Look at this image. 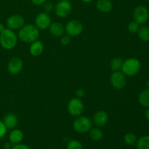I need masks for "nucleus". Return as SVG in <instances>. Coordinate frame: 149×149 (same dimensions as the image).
I'll use <instances>...</instances> for the list:
<instances>
[{
	"label": "nucleus",
	"instance_id": "1",
	"mask_svg": "<svg viewBox=\"0 0 149 149\" xmlns=\"http://www.w3.org/2000/svg\"><path fill=\"white\" fill-rule=\"evenodd\" d=\"M39 37V29L33 24L24 25L19 29L18 38L25 43H32L38 40Z\"/></svg>",
	"mask_w": 149,
	"mask_h": 149
},
{
	"label": "nucleus",
	"instance_id": "2",
	"mask_svg": "<svg viewBox=\"0 0 149 149\" xmlns=\"http://www.w3.org/2000/svg\"><path fill=\"white\" fill-rule=\"evenodd\" d=\"M17 36L14 31L5 29L0 33V45L5 49H13L17 45Z\"/></svg>",
	"mask_w": 149,
	"mask_h": 149
},
{
	"label": "nucleus",
	"instance_id": "3",
	"mask_svg": "<svg viewBox=\"0 0 149 149\" xmlns=\"http://www.w3.org/2000/svg\"><path fill=\"white\" fill-rule=\"evenodd\" d=\"M141 62L136 58H129L125 61H123L122 67V72L125 74V76L128 77H133L141 70Z\"/></svg>",
	"mask_w": 149,
	"mask_h": 149
},
{
	"label": "nucleus",
	"instance_id": "4",
	"mask_svg": "<svg viewBox=\"0 0 149 149\" xmlns=\"http://www.w3.org/2000/svg\"><path fill=\"white\" fill-rule=\"evenodd\" d=\"M74 130L79 133H85L90 132L93 127V122L89 117L85 116H79L73 124Z\"/></svg>",
	"mask_w": 149,
	"mask_h": 149
},
{
	"label": "nucleus",
	"instance_id": "5",
	"mask_svg": "<svg viewBox=\"0 0 149 149\" xmlns=\"http://www.w3.org/2000/svg\"><path fill=\"white\" fill-rule=\"evenodd\" d=\"M55 13L59 17H66L72 11V4L68 0H61L55 6Z\"/></svg>",
	"mask_w": 149,
	"mask_h": 149
},
{
	"label": "nucleus",
	"instance_id": "6",
	"mask_svg": "<svg viewBox=\"0 0 149 149\" xmlns=\"http://www.w3.org/2000/svg\"><path fill=\"white\" fill-rule=\"evenodd\" d=\"M84 106L82 100L78 97H73L68 104V111L73 116H79L84 111Z\"/></svg>",
	"mask_w": 149,
	"mask_h": 149
},
{
	"label": "nucleus",
	"instance_id": "7",
	"mask_svg": "<svg viewBox=\"0 0 149 149\" xmlns=\"http://www.w3.org/2000/svg\"><path fill=\"white\" fill-rule=\"evenodd\" d=\"M133 18L139 25L145 24L148 20L149 13L146 7L138 5L133 10Z\"/></svg>",
	"mask_w": 149,
	"mask_h": 149
},
{
	"label": "nucleus",
	"instance_id": "8",
	"mask_svg": "<svg viewBox=\"0 0 149 149\" xmlns=\"http://www.w3.org/2000/svg\"><path fill=\"white\" fill-rule=\"evenodd\" d=\"M83 25L79 20H71L66 23L65 31L70 36H77L82 33Z\"/></svg>",
	"mask_w": 149,
	"mask_h": 149
},
{
	"label": "nucleus",
	"instance_id": "9",
	"mask_svg": "<svg viewBox=\"0 0 149 149\" xmlns=\"http://www.w3.org/2000/svg\"><path fill=\"white\" fill-rule=\"evenodd\" d=\"M111 83L113 88L116 90H121L124 88L127 84L126 76L122 71H113L111 76Z\"/></svg>",
	"mask_w": 149,
	"mask_h": 149
},
{
	"label": "nucleus",
	"instance_id": "10",
	"mask_svg": "<svg viewBox=\"0 0 149 149\" xmlns=\"http://www.w3.org/2000/svg\"><path fill=\"white\" fill-rule=\"evenodd\" d=\"M35 23H36V26L39 30H45L47 29H49L51 24L50 16L45 12L39 13L36 17Z\"/></svg>",
	"mask_w": 149,
	"mask_h": 149
},
{
	"label": "nucleus",
	"instance_id": "11",
	"mask_svg": "<svg viewBox=\"0 0 149 149\" xmlns=\"http://www.w3.org/2000/svg\"><path fill=\"white\" fill-rule=\"evenodd\" d=\"M24 18L20 15H13L9 17L7 20V27L13 31L20 29L24 26Z\"/></svg>",
	"mask_w": 149,
	"mask_h": 149
},
{
	"label": "nucleus",
	"instance_id": "12",
	"mask_svg": "<svg viewBox=\"0 0 149 149\" xmlns=\"http://www.w3.org/2000/svg\"><path fill=\"white\" fill-rule=\"evenodd\" d=\"M23 61L19 58H13L7 64V70L12 75H16L23 69Z\"/></svg>",
	"mask_w": 149,
	"mask_h": 149
},
{
	"label": "nucleus",
	"instance_id": "13",
	"mask_svg": "<svg viewBox=\"0 0 149 149\" xmlns=\"http://www.w3.org/2000/svg\"><path fill=\"white\" fill-rule=\"evenodd\" d=\"M108 120H109V116L104 111H98L93 116V122L98 127H102L106 125Z\"/></svg>",
	"mask_w": 149,
	"mask_h": 149
},
{
	"label": "nucleus",
	"instance_id": "14",
	"mask_svg": "<svg viewBox=\"0 0 149 149\" xmlns=\"http://www.w3.org/2000/svg\"><path fill=\"white\" fill-rule=\"evenodd\" d=\"M49 29L51 34L53 35L54 36H56V37H61L63 35L64 32H65V27L60 22L51 23Z\"/></svg>",
	"mask_w": 149,
	"mask_h": 149
},
{
	"label": "nucleus",
	"instance_id": "15",
	"mask_svg": "<svg viewBox=\"0 0 149 149\" xmlns=\"http://www.w3.org/2000/svg\"><path fill=\"white\" fill-rule=\"evenodd\" d=\"M3 122L5 125L7 130H13L17 125L18 119H17V116L15 114H14V113H7L4 117Z\"/></svg>",
	"mask_w": 149,
	"mask_h": 149
},
{
	"label": "nucleus",
	"instance_id": "16",
	"mask_svg": "<svg viewBox=\"0 0 149 149\" xmlns=\"http://www.w3.org/2000/svg\"><path fill=\"white\" fill-rule=\"evenodd\" d=\"M96 7L101 13H109L113 9V3L111 0H97Z\"/></svg>",
	"mask_w": 149,
	"mask_h": 149
},
{
	"label": "nucleus",
	"instance_id": "17",
	"mask_svg": "<svg viewBox=\"0 0 149 149\" xmlns=\"http://www.w3.org/2000/svg\"><path fill=\"white\" fill-rule=\"evenodd\" d=\"M31 55L34 57H38L42 54L44 51V45L42 42L39 40H36L32 42L29 48Z\"/></svg>",
	"mask_w": 149,
	"mask_h": 149
},
{
	"label": "nucleus",
	"instance_id": "18",
	"mask_svg": "<svg viewBox=\"0 0 149 149\" xmlns=\"http://www.w3.org/2000/svg\"><path fill=\"white\" fill-rule=\"evenodd\" d=\"M23 139V132L20 130L13 129L9 135V141L11 144L20 143Z\"/></svg>",
	"mask_w": 149,
	"mask_h": 149
},
{
	"label": "nucleus",
	"instance_id": "19",
	"mask_svg": "<svg viewBox=\"0 0 149 149\" xmlns=\"http://www.w3.org/2000/svg\"><path fill=\"white\" fill-rule=\"evenodd\" d=\"M138 101L143 107L149 108V88L141 92L138 97Z\"/></svg>",
	"mask_w": 149,
	"mask_h": 149
},
{
	"label": "nucleus",
	"instance_id": "20",
	"mask_svg": "<svg viewBox=\"0 0 149 149\" xmlns=\"http://www.w3.org/2000/svg\"><path fill=\"white\" fill-rule=\"evenodd\" d=\"M138 149H149V135L141 137L136 142Z\"/></svg>",
	"mask_w": 149,
	"mask_h": 149
},
{
	"label": "nucleus",
	"instance_id": "21",
	"mask_svg": "<svg viewBox=\"0 0 149 149\" xmlns=\"http://www.w3.org/2000/svg\"><path fill=\"white\" fill-rule=\"evenodd\" d=\"M90 135L92 139L95 141H99L103 138V132L99 127L92 128L90 130Z\"/></svg>",
	"mask_w": 149,
	"mask_h": 149
},
{
	"label": "nucleus",
	"instance_id": "22",
	"mask_svg": "<svg viewBox=\"0 0 149 149\" xmlns=\"http://www.w3.org/2000/svg\"><path fill=\"white\" fill-rule=\"evenodd\" d=\"M138 34L140 39L143 42L149 41V28L147 26H141L139 27L138 31Z\"/></svg>",
	"mask_w": 149,
	"mask_h": 149
},
{
	"label": "nucleus",
	"instance_id": "23",
	"mask_svg": "<svg viewBox=\"0 0 149 149\" xmlns=\"http://www.w3.org/2000/svg\"><path fill=\"white\" fill-rule=\"evenodd\" d=\"M123 61L120 58H114L111 61V68L113 71H119L122 69Z\"/></svg>",
	"mask_w": 149,
	"mask_h": 149
},
{
	"label": "nucleus",
	"instance_id": "24",
	"mask_svg": "<svg viewBox=\"0 0 149 149\" xmlns=\"http://www.w3.org/2000/svg\"><path fill=\"white\" fill-rule=\"evenodd\" d=\"M124 141L127 146H132L137 142V138L135 134L127 133L124 136Z\"/></svg>",
	"mask_w": 149,
	"mask_h": 149
},
{
	"label": "nucleus",
	"instance_id": "25",
	"mask_svg": "<svg viewBox=\"0 0 149 149\" xmlns=\"http://www.w3.org/2000/svg\"><path fill=\"white\" fill-rule=\"evenodd\" d=\"M67 149H83V146L77 140H71L67 145Z\"/></svg>",
	"mask_w": 149,
	"mask_h": 149
},
{
	"label": "nucleus",
	"instance_id": "26",
	"mask_svg": "<svg viewBox=\"0 0 149 149\" xmlns=\"http://www.w3.org/2000/svg\"><path fill=\"white\" fill-rule=\"evenodd\" d=\"M127 29L128 31H129L130 33H136V32H138V29H139V24H138L137 22H135V20H133V21L130 22V23L128 24Z\"/></svg>",
	"mask_w": 149,
	"mask_h": 149
},
{
	"label": "nucleus",
	"instance_id": "27",
	"mask_svg": "<svg viewBox=\"0 0 149 149\" xmlns=\"http://www.w3.org/2000/svg\"><path fill=\"white\" fill-rule=\"evenodd\" d=\"M60 42L63 45H68L71 42V36H68V34L63 35L62 36H61Z\"/></svg>",
	"mask_w": 149,
	"mask_h": 149
},
{
	"label": "nucleus",
	"instance_id": "28",
	"mask_svg": "<svg viewBox=\"0 0 149 149\" xmlns=\"http://www.w3.org/2000/svg\"><path fill=\"white\" fill-rule=\"evenodd\" d=\"M54 8H55V6L52 2H45L44 4V10L45 13H50L54 10Z\"/></svg>",
	"mask_w": 149,
	"mask_h": 149
},
{
	"label": "nucleus",
	"instance_id": "29",
	"mask_svg": "<svg viewBox=\"0 0 149 149\" xmlns=\"http://www.w3.org/2000/svg\"><path fill=\"white\" fill-rule=\"evenodd\" d=\"M7 128L6 127L5 125L4 124L3 121L0 120V138H3L7 134Z\"/></svg>",
	"mask_w": 149,
	"mask_h": 149
},
{
	"label": "nucleus",
	"instance_id": "30",
	"mask_svg": "<svg viewBox=\"0 0 149 149\" xmlns=\"http://www.w3.org/2000/svg\"><path fill=\"white\" fill-rule=\"evenodd\" d=\"M11 149H30L29 146L26 144L23 143H17V144H14V145L12 146Z\"/></svg>",
	"mask_w": 149,
	"mask_h": 149
},
{
	"label": "nucleus",
	"instance_id": "31",
	"mask_svg": "<svg viewBox=\"0 0 149 149\" xmlns=\"http://www.w3.org/2000/svg\"><path fill=\"white\" fill-rule=\"evenodd\" d=\"M76 97H78V98H82L83 97H84V95H85V92H84V90H83V89L81 88H79L78 89V90L76 91Z\"/></svg>",
	"mask_w": 149,
	"mask_h": 149
},
{
	"label": "nucleus",
	"instance_id": "32",
	"mask_svg": "<svg viewBox=\"0 0 149 149\" xmlns=\"http://www.w3.org/2000/svg\"><path fill=\"white\" fill-rule=\"evenodd\" d=\"M31 1L32 4H33L34 5H42L46 2L47 0H31Z\"/></svg>",
	"mask_w": 149,
	"mask_h": 149
},
{
	"label": "nucleus",
	"instance_id": "33",
	"mask_svg": "<svg viewBox=\"0 0 149 149\" xmlns=\"http://www.w3.org/2000/svg\"><path fill=\"white\" fill-rule=\"evenodd\" d=\"M4 149H11L12 146H11V143H5L4 145Z\"/></svg>",
	"mask_w": 149,
	"mask_h": 149
},
{
	"label": "nucleus",
	"instance_id": "34",
	"mask_svg": "<svg viewBox=\"0 0 149 149\" xmlns=\"http://www.w3.org/2000/svg\"><path fill=\"white\" fill-rule=\"evenodd\" d=\"M145 116H146V118L147 120L149 121V108H148V109L146 111Z\"/></svg>",
	"mask_w": 149,
	"mask_h": 149
},
{
	"label": "nucleus",
	"instance_id": "35",
	"mask_svg": "<svg viewBox=\"0 0 149 149\" xmlns=\"http://www.w3.org/2000/svg\"><path fill=\"white\" fill-rule=\"evenodd\" d=\"M6 28L4 27V25H3L2 23H0V33H1V32H2Z\"/></svg>",
	"mask_w": 149,
	"mask_h": 149
},
{
	"label": "nucleus",
	"instance_id": "36",
	"mask_svg": "<svg viewBox=\"0 0 149 149\" xmlns=\"http://www.w3.org/2000/svg\"><path fill=\"white\" fill-rule=\"evenodd\" d=\"M81 1H82L84 3H90L91 2V1H93V0H81Z\"/></svg>",
	"mask_w": 149,
	"mask_h": 149
},
{
	"label": "nucleus",
	"instance_id": "37",
	"mask_svg": "<svg viewBox=\"0 0 149 149\" xmlns=\"http://www.w3.org/2000/svg\"><path fill=\"white\" fill-rule=\"evenodd\" d=\"M147 86H148V88H149V81H148V82H147Z\"/></svg>",
	"mask_w": 149,
	"mask_h": 149
},
{
	"label": "nucleus",
	"instance_id": "38",
	"mask_svg": "<svg viewBox=\"0 0 149 149\" xmlns=\"http://www.w3.org/2000/svg\"><path fill=\"white\" fill-rule=\"evenodd\" d=\"M148 2H149V0H148Z\"/></svg>",
	"mask_w": 149,
	"mask_h": 149
}]
</instances>
